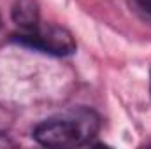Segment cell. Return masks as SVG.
I'll return each mask as SVG.
<instances>
[{"instance_id":"2","label":"cell","mask_w":151,"mask_h":149,"mask_svg":"<svg viewBox=\"0 0 151 149\" xmlns=\"http://www.w3.org/2000/svg\"><path fill=\"white\" fill-rule=\"evenodd\" d=\"M18 42L49 54H56V56H67L76 51V42L72 35L65 28H60L55 25L40 27L39 23L32 30L21 32L18 35Z\"/></svg>"},{"instance_id":"4","label":"cell","mask_w":151,"mask_h":149,"mask_svg":"<svg viewBox=\"0 0 151 149\" xmlns=\"http://www.w3.org/2000/svg\"><path fill=\"white\" fill-rule=\"evenodd\" d=\"M134 2H135L144 12H148V14L151 16V0H134Z\"/></svg>"},{"instance_id":"1","label":"cell","mask_w":151,"mask_h":149,"mask_svg":"<svg viewBox=\"0 0 151 149\" xmlns=\"http://www.w3.org/2000/svg\"><path fill=\"white\" fill-rule=\"evenodd\" d=\"M97 132L99 117L91 111L77 109L42 121L34 130V139L47 148H76L88 144Z\"/></svg>"},{"instance_id":"5","label":"cell","mask_w":151,"mask_h":149,"mask_svg":"<svg viewBox=\"0 0 151 149\" xmlns=\"http://www.w3.org/2000/svg\"><path fill=\"white\" fill-rule=\"evenodd\" d=\"M4 144H7V140H5V139H4V137L0 135V146H4Z\"/></svg>"},{"instance_id":"3","label":"cell","mask_w":151,"mask_h":149,"mask_svg":"<svg viewBox=\"0 0 151 149\" xmlns=\"http://www.w3.org/2000/svg\"><path fill=\"white\" fill-rule=\"evenodd\" d=\"M12 18L21 32L32 30L39 25V11L34 0H18L12 11Z\"/></svg>"}]
</instances>
